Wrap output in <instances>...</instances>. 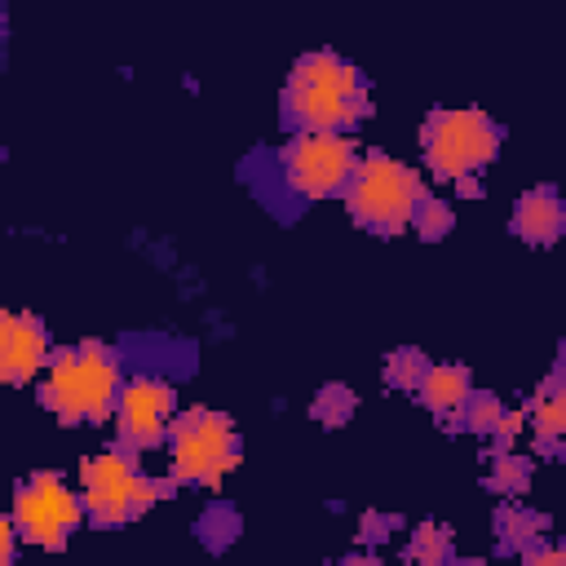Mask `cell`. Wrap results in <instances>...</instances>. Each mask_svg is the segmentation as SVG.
Listing matches in <instances>:
<instances>
[{
    "label": "cell",
    "instance_id": "obj_1",
    "mask_svg": "<svg viewBox=\"0 0 566 566\" xmlns=\"http://www.w3.org/2000/svg\"><path fill=\"white\" fill-rule=\"evenodd\" d=\"M371 115V88H367V75L318 49V53H305L287 84H283V119L301 133V128H323V133H345L354 124H363Z\"/></svg>",
    "mask_w": 566,
    "mask_h": 566
},
{
    "label": "cell",
    "instance_id": "obj_2",
    "mask_svg": "<svg viewBox=\"0 0 566 566\" xmlns=\"http://www.w3.org/2000/svg\"><path fill=\"white\" fill-rule=\"evenodd\" d=\"M119 358L102 340H84L75 349L53 354L40 402L62 420V424H84V420H106L119 402Z\"/></svg>",
    "mask_w": 566,
    "mask_h": 566
},
{
    "label": "cell",
    "instance_id": "obj_3",
    "mask_svg": "<svg viewBox=\"0 0 566 566\" xmlns=\"http://www.w3.org/2000/svg\"><path fill=\"white\" fill-rule=\"evenodd\" d=\"M424 203V181L416 168L389 155H363L349 186H345V208L358 226L376 234H398L416 221Z\"/></svg>",
    "mask_w": 566,
    "mask_h": 566
},
{
    "label": "cell",
    "instance_id": "obj_4",
    "mask_svg": "<svg viewBox=\"0 0 566 566\" xmlns=\"http://www.w3.org/2000/svg\"><path fill=\"white\" fill-rule=\"evenodd\" d=\"M239 464V433L226 411L186 407L168 429V478L190 486H217Z\"/></svg>",
    "mask_w": 566,
    "mask_h": 566
},
{
    "label": "cell",
    "instance_id": "obj_5",
    "mask_svg": "<svg viewBox=\"0 0 566 566\" xmlns=\"http://www.w3.org/2000/svg\"><path fill=\"white\" fill-rule=\"evenodd\" d=\"M500 124L478 106H442L424 119L420 146L433 177L455 181L469 172H482L500 155Z\"/></svg>",
    "mask_w": 566,
    "mask_h": 566
},
{
    "label": "cell",
    "instance_id": "obj_6",
    "mask_svg": "<svg viewBox=\"0 0 566 566\" xmlns=\"http://www.w3.org/2000/svg\"><path fill=\"white\" fill-rule=\"evenodd\" d=\"M172 491V478L159 482V478H146L128 451L111 447L93 460H84L80 469V495H84V509L93 522L102 526H119L137 513H146L150 504H159L164 495Z\"/></svg>",
    "mask_w": 566,
    "mask_h": 566
},
{
    "label": "cell",
    "instance_id": "obj_7",
    "mask_svg": "<svg viewBox=\"0 0 566 566\" xmlns=\"http://www.w3.org/2000/svg\"><path fill=\"white\" fill-rule=\"evenodd\" d=\"M358 168L354 142L345 133H323V128H301L283 155H279V172L283 186L296 199H327V195H345L349 177Z\"/></svg>",
    "mask_w": 566,
    "mask_h": 566
},
{
    "label": "cell",
    "instance_id": "obj_8",
    "mask_svg": "<svg viewBox=\"0 0 566 566\" xmlns=\"http://www.w3.org/2000/svg\"><path fill=\"white\" fill-rule=\"evenodd\" d=\"M84 513H88L84 495L71 491V482L53 469H40V473L22 478L18 491H13V522H18L22 539L40 544V548H62L75 535Z\"/></svg>",
    "mask_w": 566,
    "mask_h": 566
},
{
    "label": "cell",
    "instance_id": "obj_9",
    "mask_svg": "<svg viewBox=\"0 0 566 566\" xmlns=\"http://www.w3.org/2000/svg\"><path fill=\"white\" fill-rule=\"evenodd\" d=\"M115 429L128 451H150L168 442L172 429V389L159 376H133L115 402Z\"/></svg>",
    "mask_w": 566,
    "mask_h": 566
},
{
    "label": "cell",
    "instance_id": "obj_10",
    "mask_svg": "<svg viewBox=\"0 0 566 566\" xmlns=\"http://www.w3.org/2000/svg\"><path fill=\"white\" fill-rule=\"evenodd\" d=\"M44 363H53L44 323L35 314H0V376L9 385H27Z\"/></svg>",
    "mask_w": 566,
    "mask_h": 566
},
{
    "label": "cell",
    "instance_id": "obj_11",
    "mask_svg": "<svg viewBox=\"0 0 566 566\" xmlns=\"http://www.w3.org/2000/svg\"><path fill=\"white\" fill-rule=\"evenodd\" d=\"M513 234L531 248H548L566 234V203L553 186H535V190H522L517 203H513Z\"/></svg>",
    "mask_w": 566,
    "mask_h": 566
},
{
    "label": "cell",
    "instance_id": "obj_12",
    "mask_svg": "<svg viewBox=\"0 0 566 566\" xmlns=\"http://www.w3.org/2000/svg\"><path fill=\"white\" fill-rule=\"evenodd\" d=\"M420 402L433 411V416H460L469 394H473V380H469V367L460 363H429L424 380H420Z\"/></svg>",
    "mask_w": 566,
    "mask_h": 566
},
{
    "label": "cell",
    "instance_id": "obj_13",
    "mask_svg": "<svg viewBox=\"0 0 566 566\" xmlns=\"http://www.w3.org/2000/svg\"><path fill=\"white\" fill-rule=\"evenodd\" d=\"M531 433L544 447H562L566 442V367L553 371L535 389V398H531Z\"/></svg>",
    "mask_w": 566,
    "mask_h": 566
},
{
    "label": "cell",
    "instance_id": "obj_14",
    "mask_svg": "<svg viewBox=\"0 0 566 566\" xmlns=\"http://www.w3.org/2000/svg\"><path fill=\"white\" fill-rule=\"evenodd\" d=\"M495 531H500V544H504L509 553H522V548H531L539 535H548V517L535 513V509H526V504H517V500H509V504L495 513Z\"/></svg>",
    "mask_w": 566,
    "mask_h": 566
},
{
    "label": "cell",
    "instance_id": "obj_15",
    "mask_svg": "<svg viewBox=\"0 0 566 566\" xmlns=\"http://www.w3.org/2000/svg\"><path fill=\"white\" fill-rule=\"evenodd\" d=\"M486 486L495 491V495H504V500H517L526 486H531V455H495V469H491V478H486Z\"/></svg>",
    "mask_w": 566,
    "mask_h": 566
},
{
    "label": "cell",
    "instance_id": "obj_16",
    "mask_svg": "<svg viewBox=\"0 0 566 566\" xmlns=\"http://www.w3.org/2000/svg\"><path fill=\"white\" fill-rule=\"evenodd\" d=\"M424 371H429V358H424V349H394L389 358H385V380L394 385V389H407V394H416L420 389V380H424Z\"/></svg>",
    "mask_w": 566,
    "mask_h": 566
},
{
    "label": "cell",
    "instance_id": "obj_17",
    "mask_svg": "<svg viewBox=\"0 0 566 566\" xmlns=\"http://www.w3.org/2000/svg\"><path fill=\"white\" fill-rule=\"evenodd\" d=\"M354 407H358L354 389H345V385H323L310 411H314V420H318L323 429H340V424L354 416Z\"/></svg>",
    "mask_w": 566,
    "mask_h": 566
},
{
    "label": "cell",
    "instance_id": "obj_18",
    "mask_svg": "<svg viewBox=\"0 0 566 566\" xmlns=\"http://www.w3.org/2000/svg\"><path fill=\"white\" fill-rule=\"evenodd\" d=\"M407 557H411V562H424V566L447 562V557H451V535H447V526H438V522H420V526L411 531Z\"/></svg>",
    "mask_w": 566,
    "mask_h": 566
},
{
    "label": "cell",
    "instance_id": "obj_19",
    "mask_svg": "<svg viewBox=\"0 0 566 566\" xmlns=\"http://www.w3.org/2000/svg\"><path fill=\"white\" fill-rule=\"evenodd\" d=\"M416 234L420 239H429V243H438V239H447L451 234V226H455V212H451V203L447 199H433V195H424V203H420V212H416Z\"/></svg>",
    "mask_w": 566,
    "mask_h": 566
},
{
    "label": "cell",
    "instance_id": "obj_20",
    "mask_svg": "<svg viewBox=\"0 0 566 566\" xmlns=\"http://www.w3.org/2000/svg\"><path fill=\"white\" fill-rule=\"evenodd\" d=\"M500 416H504V402L495 398V394H469V402H464V411H460V424L469 429V433H495V424H500Z\"/></svg>",
    "mask_w": 566,
    "mask_h": 566
},
{
    "label": "cell",
    "instance_id": "obj_21",
    "mask_svg": "<svg viewBox=\"0 0 566 566\" xmlns=\"http://www.w3.org/2000/svg\"><path fill=\"white\" fill-rule=\"evenodd\" d=\"M522 429H526V416H522V411H504L491 438H495V447H500V451H509V447H513V438H517Z\"/></svg>",
    "mask_w": 566,
    "mask_h": 566
},
{
    "label": "cell",
    "instance_id": "obj_22",
    "mask_svg": "<svg viewBox=\"0 0 566 566\" xmlns=\"http://www.w3.org/2000/svg\"><path fill=\"white\" fill-rule=\"evenodd\" d=\"M522 562L526 566H566V544H553V548H522Z\"/></svg>",
    "mask_w": 566,
    "mask_h": 566
},
{
    "label": "cell",
    "instance_id": "obj_23",
    "mask_svg": "<svg viewBox=\"0 0 566 566\" xmlns=\"http://www.w3.org/2000/svg\"><path fill=\"white\" fill-rule=\"evenodd\" d=\"M398 526V517H385V513H363V539L367 544H380L389 531Z\"/></svg>",
    "mask_w": 566,
    "mask_h": 566
},
{
    "label": "cell",
    "instance_id": "obj_24",
    "mask_svg": "<svg viewBox=\"0 0 566 566\" xmlns=\"http://www.w3.org/2000/svg\"><path fill=\"white\" fill-rule=\"evenodd\" d=\"M18 535H22V531H18V522H13V517H9V522H0V562H4V566L13 562V548H18Z\"/></svg>",
    "mask_w": 566,
    "mask_h": 566
},
{
    "label": "cell",
    "instance_id": "obj_25",
    "mask_svg": "<svg viewBox=\"0 0 566 566\" xmlns=\"http://www.w3.org/2000/svg\"><path fill=\"white\" fill-rule=\"evenodd\" d=\"M455 190L464 195V199H482V181L469 172V177H455Z\"/></svg>",
    "mask_w": 566,
    "mask_h": 566
},
{
    "label": "cell",
    "instance_id": "obj_26",
    "mask_svg": "<svg viewBox=\"0 0 566 566\" xmlns=\"http://www.w3.org/2000/svg\"><path fill=\"white\" fill-rule=\"evenodd\" d=\"M562 367H566V336H562Z\"/></svg>",
    "mask_w": 566,
    "mask_h": 566
}]
</instances>
